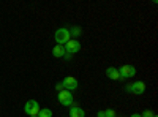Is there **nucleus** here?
<instances>
[{"label": "nucleus", "instance_id": "obj_1", "mask_svg": "<svg viewBox=\"0 0 158 117\" xmlns=\"http://www.w3.org/2000/svg\"><path fill=\"white\" fill-rule=\"evenodd\" d=\"M54 40H56L57 44H62V46H63L65 43H68V41L71 40L68 29H67V27H60V29H57L56 33H54Z\"/></svg>", "mask_w": 158, "mask_h": 117}, {"label": "nucleus", "instance_id": "obj_2", "mask_svg": "<svg viewBox=\"0 0 158 117\" xmlns=\"http://www.w3.org/2000/svg\"><path fill=\"white\" fill-rule=\"evenodd\" d=\"M125 90L128 94H135V95H142L146 92V82L142 81H136V82H131L125 87Z\"/></svg>", "mask_w": 158, "mask_h": 117}, {"label": "nucleus", "instance_id": "obj_3", "mask_svg": "<svg viewBox=\"0 0 158 117\" xmlns=\"http://www.w3.org/2000/svg\"><path fill=\"white\" fill-rule=\"evenodd\" d=\"M118 70V77H120V81L123 79H130V77H133L136 74V68L133 67V65H122Z\"/></svg>", "mask_w": 158, "mask_h": 117}, {"label": "nucleus", "instance_id": "obj_4", "mask_svg": "<svg viewBox=\"0 0 158 117\" xmlns=\"http://www.w3.org/2000/svg\"><path fill=\"white\" fill-rule=\"evenodd\" d=\"M40 109H41V108H40V103H38L36 100H29V101L24 105V112L29 114V117L38 115Z\"/></svg>", "mask_w": 158, "mask_h": 117}, {"label": "nucleus", "instance_id": "obj_5", "mask_svg": "<svg viewBox=\"0 0 158 117\" xmlns=\"http://www.w3.org/2000/svg\"><path fill=\"white\" fill-rule=\"evenodd\" d=\"M57 100H59L60 105H63V106H73L74 105L73 94L68 92V90H60L59 95H57Z\"/></svg>", "mask_w": 158, "mask_h": 117}, {"label": "nucleus", "instance_id": "obj_6", "mask_svg": "<svg viewBox=\"0 0 158 117\" xmlns=\"http://www.w3.org/2000/svg\"><path fill=\"white\" fill-rule=\"evenodd\" d=\"M63 48H65V52H67L68 56H73V54L79 52V49H81V43H79L77 40H73V38H71L68 43L63 44Z\"/></svg>", "mask_w": 158, "mask_h": 117}, {"label": "nucleus", "instance_id": "obj_7", "mask_svg": "<svg viewBox=\"0 0 158 117\" xmlns=\"http://www.w3.org/2000/svg\"><path fill=\"white\" fill-rule=\"evenodd\" d=\"M62 86H63V90L74 92V90L77 89V79H76L74 76H67V77L62 81Z\"/></svg>", "mask_w": 158, "mask_h": 117}, {"label": "nucleus", "instance_id": "obj_8", "mask_svg": "<svg viewBox=\"0 0 158 117\" xmlns=\"http://www.w3.org/2000/svg\"><path fill=\"white\" fill-rule=\"evenodd\" d=\"M70 117H85V111L76 105L70 106Z\"/></svg>", "mask_w": 158, "mask_h": 117}, {"label": "nucleus", "instance_id": "obj_9", "mask_svg": "<svg viewBox=\"0 0 158 117\" xmlns=\"http://www.w3.org/2000/svg\"><path fill=\"white\" fill-rule=\"evenodd\" d=\"M106 76L111 81H120V77H118V70L115 67H108L106 68Z\"/></svg>", "mask_w": 158, "mask_h": 117}, {"label": "nucleus", "instance_id": "obj_10", "mask_svg": "<svg viewBox=\"0 0 158 117\" xmlns=\"http://www.w3.org/2000/svg\"><path fill=\"white\" fill-rule=\"evenodd\" d=\"M65 48L62 46V44H56L54 46V49H52V56H54L56 59H62V57H65Z\"/></svg>", "mask_w": 158, "mask_h": 117}, {"label": "nucleus", "instance_id": "obj_11", "mask_svg": "<svg viewBox=\"0 0 158 117\" xmlns=\"http://www.w3.org/2000/svg\"><path fill=\"white\" fill-rule=\"evenodd\" d=\"M68 32H70V36L73 38V40H76V38L82 33V29L79 27V25H73V27L68 29Z\"/></svg>", "mask_w": 158, "mask_h": 117}, {"label": "nucleus", "instance_id": "obj_12", "mask_svg": "<svg viewBox=\"0 0 158 117\" xmlns=\"http://www.w3.org/2000/svg\"><path fill=\"white\" fill-rule=\"evenodd\" d=\"M38 117H52V111H51V109H48V108H44V109H40Z\"/></svg>", "mask_w": 158, "mask_h": 117}, {"label": "nucleus", "instance_id": "obj_13", "mask_svg": "<svg viewBox=\"0 0 158 117\" xmlns=\"http://www.w3.org/2000/svg\"><path fill=\"white\" fill-rule=\"evenodd\" d=\"M104 117H117V114L114 109H106L104 111Z\"/></svg>", "mask_w": 158, "mask_h": 117}, {"label": "nucleus", "instance_id": "obj_14", "mask_svg": "<svg viewBox=\"0 0 158 117\" xmlns=\"http://www.w3.org/2000/svg\"><path fill=\"white\" fill-rule=\"evenodd\" d=\"M141 117H153V111H150V109H146L142 114H141Z\"/></svg>", "mask_w": 158, "mask_h": 117}, {"label": "nucleus", "instance_id": "obj_15", "mask_svg": "<svg viewBox=\"0 0 158 117\" xmlns=\"http://www.w3.org/2000/svg\"><path fill=\"white\" fill-rule=\"evenodd\" d=\"M56 89H57V92H60V90H63V86H62V82H59V84L56 86Z\"/></svg>", "mask_w": 158, "mask_h": 117}, {"label": "nucleus", "instance_id": "obj_16", "mask_svg": "<svg viewBox=\"0 0 158 117\" xmlns=\"http://www.w3.org/2000/svg\"><path fill=\"white\" fill-rule=\"evenodd\" d=\"M98 117H104V111H98Z\"/></svg>", "mask_w": 158, "mask_h": 117}, {"label": "nucleus", "instance_id": "obj_17", "mask_svg": "<svg viewBox=\"0 0 158 117\" xmlns=\"http://www.w3.org/2000/svg\"><path fill=\"white\" fill-rule=\"evenodd\" d=\"M130 117H141V114H131Z\"/></svg>", "mask_w": 158, "mask_h": 117}, {"label": "nucleus", "instance_id": "obj_18", "mask_svg": "<svg viewBox=\"0 0 158 117\" xmlns=\"http://www.w3.org/2000/svg\"><path fill=\"white\" fill-rule=\"evenodd\" d=\"M33 117H38V115H33Z\"/></svg>", "mask_w": 158, "mask_h": 117}]
</instances>
